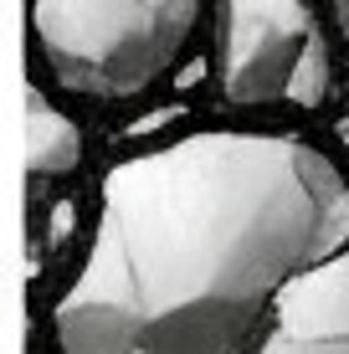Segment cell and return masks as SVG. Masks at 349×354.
<instances>
[{"mask_svg":"<svg viewBox=\"0 0 349 354\" xmlns=\"http://www.w3.org/2000/svg\"><path fill=\"white\" fill-rule=\"evenodd\" d=\"M349 241V185L287 133H185L103 180L57 354H247L293 272Z\"/></svg>","mask_w":349,"mask_h":354,"instance_id":"6da1fadb","label":"cell"},{"mask_svg":"<svg viewBox=\"0 0 349 354\" xmlns=\"http://www.w3.org/2000/svg\"><path fill=\"white\" fill-rule=\"evenodd\" d=\"M200 0H31V36L77 97L124 103L175 72Z\"/></svg>","mask_w":349,"mask_h":354,"instance_id":"7a4b0ae2","label":"cell"},{"mask_svg":"<svg viewBox=\"0 0 349 354\" xmlns=\"http://www.w3.org/2000/svg\"><path fill=\"white\" fill-rule=\"evenodd\" d=\"M216 82L232 108H323L334 57L308 0H226Z\"/></svg>","mask_w":349,"mask_h":354,"instance_id":"3957f363","label":"cell"},{"mask_svg":"<svg viewBox=\"0 0 349 354\" xmlns=\"http://www.w3.org/2000/svg\"><path fill=\"white\" fill-rule=\"evenodd\" d=\"M247 354H349V241L287 277Z\"/></svg>","mask_w":349,"mask_h":354,"instance_id":"277c9868","label":"cell"},{"mask_svg":"<svg viewBox=\"0 0 349 354\" xmlns=\"http://www.w3.org/2000/svg\"><path fill=\"white\" fill-rule=\"evenodd\" d=\"M82 165V133L41 88L26 93V169L31 180H67Z\"/></svg>","mask_w":349,"mask_h":354,"instance_id":"5b68a950","label":"cell"},{"mask_svg":"<svg viewBox=\"0 0 349 354\" xmlns=\"http://www.w3.org/2000/svg\"><path fill=\"white\" fill-rule=\"evenodd\" d=\"M77 231V201H52V216H46V252H62Z\"/></svg>","mask_w":349,"mask_h":354,"instance_id":"8992f818","label":"cell"},{"mask_svg":"<svg viewBox=\"0 0 349 354\" xmlns=\"http://www.w3.org/2000/svg\"><path fill=\"white\" fill-rule=\"evenodd\" d=\"M180 118H185V108H180V103H164V108H154V113L134 118V124L124 129V139H149V133H160V129L180 124Z\"/></svg>","mask_w":349,"mask_h":354,"instance_id":"52a82bcc","label":"cell"},{"mask_svg":"<svg viewBox=\"0 0 349 354\" xmlns=\"http://www.w3.org/2000/svg\"><path fill=\"white\" fill-rule=\"evenodd\" d=\"M200 77H206V62H190V67H180V72H175V88H196Z\"/></svg>","mask_w":349,"mask_h":354,"instance_id":"ba28073f","label":"cell"},{"mask_svg":"<svg viewBox=\"0 0 349 354\" xmlns=\"http://www.w3.org/2000/svg\"><path fill=\"white\" fill-rule=\"evenodd\" d=\"M329 16H334V26H339V36L349 41V0H329Z\"/></svg>","mask_w":349,"mask_h":354,"instance_id":"9c48e42d","label":"cell"},{"mask_svg":"<svg viewBox=\"0 0 349 354\" xmlns=\"http://www.w3.org/2000/svg\"><path fill=\"white\" fill-rule=\"evenodd\" d=\"M339 139L349 144V118H339Z\"/></svg>","mask_w":349,"mask_h":354,"instance_id":"30bf717a","label":"cell"}]
</instances>
